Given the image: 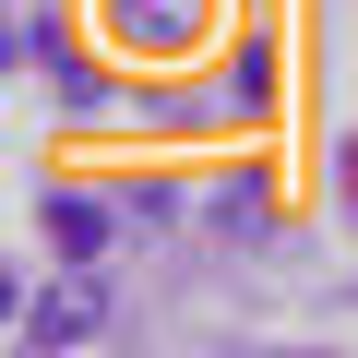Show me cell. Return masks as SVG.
<instances>
[{
  "instance_id": "1",
  "label": "cell",
  "mask_w": 358,
  "mask_h": 358,
  "mask_svg": "<svg viewBox=\"0 0 358 358\" xmlns=\"http://www.w3.org/2000/svg\"><path fill=\"white\" fill-rule=\"evenodd\" d=\"M72 334H96V275H60V287L24 310V346H72Z\"/></svg>"
}]
</instances>
